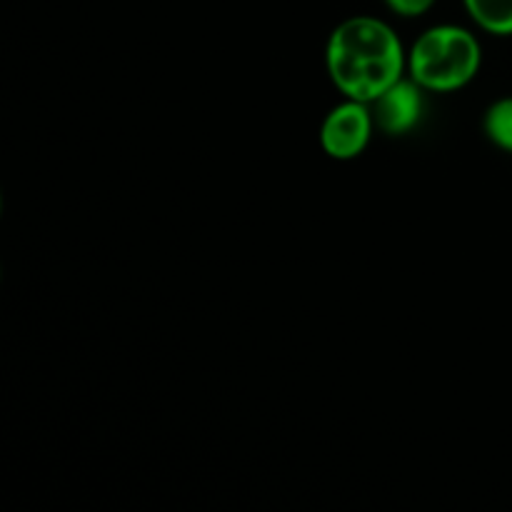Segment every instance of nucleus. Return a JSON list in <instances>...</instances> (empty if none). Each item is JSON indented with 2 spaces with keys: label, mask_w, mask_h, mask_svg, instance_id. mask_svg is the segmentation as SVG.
Listing matches in <instances>:
<instances>
[{
  "label": "nucleus",
  "mask_w": 512,
  "mask_h": 512,
  "mask_svg": "<svg viewBox=\"0 0 512 512\" xmlns=\"http://www.w3.org/2000/svg\"><path fill=\"white\" fill-rule=\"evenodd\" d=\"M325 70L343 98L373 103L395 80L408 75V48L383 18L350 15L330 30Z\"/></svg>",
  "instance_id": "1"
},
{
  "label": "nucleus",
  "mask_w": 512,
  "mask_h": 512,
  "mask_svg": "<svg viewBox=\"0 0 512 512\" xmlns=\"http://www.w3.org/2000/svg\"><path fill=\"white\" fill-rule=\"evenodd\" d=\"M483 43L470 28L440 23L425 28L408 48V75L428 93H455L478 78Z\"/></svg>",
  "instance_id": "2"
},
{
  "label": "nucleus",
  "mask_w": 512,
  "mask_h": 512,
  "mask_svg": "<svg viewBox=\"0 0 512 512\" xmlns=\"http://www.w3.org/2000/svg\"><path fill=\"white\" fill-rule=\"evenodd\" d=\"M375 130L378 128H375L370 103L343 98L320 120L318 140L328 158L338 160V163H348V160L360 158L368 150Z\"/></svg>",
  "instance_id": "3"
},
{
  "label": "nucleus",
  "mask_w": 512,
  "mask_h": 512,
  "mask_svg": "<svg viewBox=\"0 0 512 512\" xmlns=\"http://www.w3.org/2000/svg\"><path fill=\"white\" fill-rule=\"evenodd\" d=\"M425 93L428 90L420 88L410 75L395 80L385 93H380L370 103L375 128L388 135V138H400V135L418 128L425 113Z\"/></svg>",
  "instance_id": "4"
},
{
  "label": "nucleus",
  "mask_w": 512,
  "mask_h": 512,
  "mask_svg": "<svg viewBox=\"0 0 512 512\" xmlns=\"http://www.w3.org/2000/svg\"><path fill=\"white\" fill-rule=\"evenodd\" d=\"M463 8L483 33L495 38L512 35V0H463Z\"/></svg>",
  "instance_id": "5"
},
{
  "label": "nucleus",
  "mask_w": 512,
  "mask_h": 512,
  "mask_svg": "<svg viewBox=\"0 0 512 512\" xmlns=\"http://www.w3.org/2000/svg\"><path fill=\"white\" fill-rule=\"evenodd\" d=\"M483 133L495 148L512 155V95H503L485 108Z\"/></svg>",
  "instance_id": "6"
},
{
  "label": "nucleus",
  "mask_w": 512,
  "mask_h": 512,
  "mask_svg": "<svg viewBox=\"0 0 512 512\" xmlns=\"http://www.w3.org/2000/svg\"><path fill=\"white\" fill-rule=\"evenodd\" d=\"M383 3L388 5L390 13H395L398 18L413 20V18H423L425 13H430L438 0H383Z\"/></svg>",
  "instance_id": "7"
}]
</instances>
